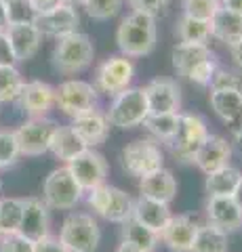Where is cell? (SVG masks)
<instances>
[{
    "label": "cell",
    "mask_w": 242,
    "mask_h": 252,
    "mask_svg": "<svg viewBox=\"0 0 242 252\" xmlns=\"http://www.w3.org/2000/svg\"><path fill=\"white\" fill-rule=\"evenodd\" d=\"M156 42H158V26L152 15L131 11L127 17H122L116 30V44L129 59L150 55L156 49Z\"/></svg>",
    "instance_id": "6da1fadb"
},
{
    "label": "cell",
    "mask_w": 242,
    "mask_h": 252,
    "mask_svg": "<svg viewBox=\"0 0 242 252\" xmlns=\"http://www.w3.org/2000/svg\"><path fill=\"white\" fill-rule=\"evenodd\" d=\"M93 59H95V46L82 32H74L66 38H59L51 55L55 72L64 76H76L84 72L93 63Z\"/></svg>",
    "instance_id": "7a4b0ae2"
},
{
    "label": "cell",
    "mask_w": 242,
    "mask_h": 252,
    "mask_svg": "<svg viewBox=\"0 0 242 252\" xmlns=\"http://www.w3.org/2000/svg\"><path fill=\"white\" fill-rule=\"evenodd\" d=\"M105 116L110 126H116V128L122 130L141 126L145 118L150 116L143 86H129L116 97H112V103L107 107Z\"/></svg>",
    "instance_id": "3957f363"
},
{
    "label": "cell",
    "mask_w": 242,
    "mask_h": 252,
    "mask_svg": "<svg viewBox=\"0 0 242 252\" xmlns=\"http://www.w3.org/2000/svg\"><path fill=\"white\" fill-rule=\"evenodd\" d=\"M57 238L69 252H95L101 242V229L89 212H72L61 223Z\"/></svg>",
    "instance_id": "277c9868"
},
{
    "label": "cell",
    "mask_w": 242,
    "mask_h": 252,
    "mask_svg": "<svg viewBox=\"0 0 242 252\" xmlns=\"http://www.w3.org/2000/svg\"><path fill=\"white\" fill-rule=\"evenodd\" d=\"M120 164L127 175L141 179L165 166V152L154 139H135L122 147Z\"/></svg>",
    "instance_id": "5b68a950"
},
{
    "label": "cell",
    "mask_w": 242,
    "mask_h": 252,
    "mask_svg": "<svg viewBox=\"0 0 242 252\" xmlns=\"http://www.w3.org/2000/svg\"><path fill=\"white\" fill-rule=\"evenodd\" d=\"M210 135L207 120L200 114L194 112H181L179 114V128L175 139L171 141V152L177 158L179 162L183 164H192L194 156L198 154L200 145L207 141V137Z\"/></svg>",
    "instance_id": "8992f818"
},
{
    "label": "cell",
    "mask_w": 242,
    "mask_h": 252,
    "mask_svg": "<svg viewBox=\"0 0 242 252\" xmlns=\"http://www.w3.org/2000/svg\"><path fill=\"white\" fill-rule=\"evenodd\" d=\"M82 187L76 183L68 166H59L42 183V202L51 210H72L82 200Z\"/></svg>",
    "instance_id": "52a82bcc"
},
{
    "label": "cell",
    "mask_w": 242,
    "mask_h": 252,
    "mask_svg": "<svg viewBox=\"0 0 242 252\" xmlns=\"http://www.w3.org/2000/svg\"><path fill=\"white\" fill-rule=\"evenodd\" d=\"M133 78H135V63L124 55H112L97 65L93 86L97 89V93L116 97L124 89H129Z\"/></svg>",
    "instance_id": "ba28073f"
},
{
    "label": "cell",
    "mask_w": 242,
    "mask_h": 252,
    "mask_svg": "<svg viewBox=\"0 0 242 252\" xmlns=\"http://www.w3.org/2000/svg\"><path fill=\"white\" fill-rule=\"evenodd\" d=\"M57 122L51 118H30L15 128V137L19 143V154L26 158L44 156L51 147V139L57 130Z\"/></svg>",
    "instance_id": "9c48e42d"
},
{
    "label": "cell",
    "mask_w": 242,
    "mask_h": 252,
    "mask_svg": "<svg viewBox=\"0 0 242 252\" xmlns=\"http://www.w3.org/2000/svg\"><path fill=\"white\" fill-rule=\"evenodd\" d=\"M97 99H99L97 89L93 86V82L87 80L69 78V80L55 86V105L69 118L97 107Z\"/></svg>",
    "instance_id": "30bf717a"
},
{
    "label": "cell",
    "mask_w": 242,
    "mask_h": 252,
    "mask_svg": "<svg viewBox=\"0 0 242 252\" xmlns=\"http://www.w3.org/2000/svg\"><path fill=\"white\" fill-rule=\"evenodd\" d=\"M68 170L72 172V177L76 179V183L82 187V191L87 193L93 187L104 185L107 179V160L99 152H95V147L84 149L80 156H76L72 162L66 164Z\"/></svg>",
    "instance_id": "8fae6325"
},
{
    "label": "cell",
    "mask_w": 242,
    "mask_h": 252,
    "mask_svg": "<svg viewBox=\"0 0 242 252\" xmlns=\"http://www.w3.org/2000/svg\"><path fill=\"white\" fill-rule=\"evenodd\" d=\"M150 114H177L181 112V86L173 78H154L143 86Z\"/></svg>",
    "instance_id": "7c38bea8"
},
{
    "label": "cell",
    "mask_w": 242,
    "mask_h": 252,
    "mask_svg": "<svg viewBox=\"0 0 242 252\" xmlns=\"http://www.w3.org/2000/svg\"><path fill=\"white\" fill-rule=\"evenodd\" d=\"M34 26L38 28L42 36L49 38H66L69 34L78 32V26H80V15H78L76 4H59L57 9H53L44 15H36L34 17Z\"/></svg>",
    "instance_id": "4fadbf2b"
},
{
    "label": "cell",
    "mask_w": 242,
    "mask_h": 252,
    "mask_svg": "<svg viewBox=\"0 0 242 252\" xmlns=\"http://www.w3.org/2000/svg\"><path fill=\"white\" fill-rule=\"evenodd\" d=\"M17 103L23 114L30 118H46L55 107V86L42 80L23 82V89L17 97Z\"/></svg>",
    "instance_id": "5bb4252c"
},
{
    "label": "cell",
    "mask_w": 242,
    "mask_h": 252,
    "mask_svg": "<svg viewBox=\"0 0 242 252\" xmlns=\"http://www.w3.org/2000/svg\"><path fill=\"white\" fill-rule=\"evenodd\" d=\"M207 223L219 227L225 233L242 227V206L234 195H208L205 204Z\"/></svg>",
    "instance_id": "9a60e30c"
},
{
    "label": "cell",
    "mask_w": 242,
    "mask_h": 252,
    "mask_svg": "<svg viewBox=\"0 0 242 252\" xmlns=\"http://www.w3.org/2000/svg\"><path fill=\"white\" fill-rule=\"evenodd\" d=\"M19 233L30 242H38L51 233V208L42 202V198H23Z\"/></svg>",
    "instance_id": "2e32d148"
},
{
    "label": "cell",
    "mask_w": 242,
    "mask_h": 252,
    "mask_svg": "<svg viewBox=\"0 0 242 252\" xmlns=\"http://www.w3.org/2000/svg\"><path fill=\"white\" fill-rule=\"evenodd\" d=\"M4 34L9 38L15 61L26 63L40 49L42 34L34 26V21H13V23H9V28L4 30Z\"/></svg>",
    "instance_id": "e0dca14e"
},
{
    "label": "cell",
    "mask_w": 242,
    "mask_h": 252,
    "mask_svg": "<svg viewBox=\"0 0 242 252\" xmlns=\"http://www.w3.org/2000/svg\"><path fill=\"white\" fill-rule=\"evenodd\" d=\"M198 225V220L190 215H173L167 227L158 233V238L171 252H190Z\"/></svg>",
    "instance_id": "ac0fdd59"
},
{
    "label": "cell",
    "mask_w": 242,
    "mask_h": 252,
    "mask_svg": "<svg viewBox=\"0 0 242 252\" xmlns=\"http://www.w3.org/2000/svg\"><path fill=\"white\" fill-rule=\"evenodd\" d=\"M72 130L84 141L87 147H97L105 143V139L110 137V122H107L105 112L93 107L84 114H78L72 118Z\"/></svg>",
    "instance_id": "d6986e66"
},
{
    "label": "cell",
    "mask_w": 242,
    "mask_h": 252,
    "mask_svg": "<svg viewBox=\"0 0 242 252\" xmlns=\"http://www.w3.org/2000/svg\"><path fill=\"white\" fill-rule=\"evenodd\" d=\"M230 160H232L230 141L219 135H208L205 143L200 145L198 154L194 156L192 164H196L205 175H210V172L219 170L223 166H230Z\"/></svg>",
    "instance_id": "ffe728a7"
},
{
    "label": "cell",
    "mask_w": 242,
    "mask_h": 252,
    "mask_svg": "<svg viewBox=\"0 0 242 252\" xmlns=\"http://www.w3.org/2000/svg\"><path fill=\"white\" fill-rule=\"evenodd\" d=\"M139 191L143 198L171 204L177 198V179L173 177V172L162 166L160 170L139 179Z\"/></svg>",
    "instance_id": "44dd1931"
},
{
    "label": "cell",
    "mask_w": 242,
    "mask_h": 252,
    "mask_svg": "<svg viewBox=\"0 0 242 252\" xmlns=\"http://www.w3.org/2000/svg\"><path fill=\"white\" fill-rule=\"evenodd\" d=\"M171 217H173V212H171V206L165 202H156L150 198H143V195H139L133 202V219L139 220L147 229H152L154 233H160L165 229Z\"/></svg>",
    "instance_id": "7402d4cb"
},
{
    "label": "cell",
    "mask_w": 242,
    "mask_h": 252,
    "mask_svg": "<svg viewBox=\"0 0 242 252\" xmlns=\"http://www.w3.org/2000/svg\"><path fill=\"white\" fill-rule=\"evenodd\" d=\"M208 23H210V36L223 42L225 46H230V49L242 40V15L219 6Z\"/></svg>",
    "instance_id": "603a6c76"
},
{
    "label": "cell",
    "mask_w": 242,
    "mask_h": 252,
    "mask_svg": "<svg viewBox=\"0 0 242 252\" xmlns=\"http://www.w3.org/2000/svg\"><path fill=\"white\" fill-rule=\"evenodd\" d=\"M208 57H213V51L208 49V44H196V42H177L173 46V53H171L175 72L183 78H187V74L200 61H205Z\"/></svg>",
    "instance_id": "cb8c5ba5"
},
{
    "label": "cell",
    "mask_w": 242,
    "mask_h": 252,
    "mask_svg": "<svg viewBox=\"0 0 242 252\" xmlns=\"http://www.w3.org/2000/svg\"><path fill=\"white\" fill-rule=\"evenodd\" d=\"M208 103L225 124H236L242 118V91L238 89L210 91Z\"/></svg>",
    "instance_id": "d4e9b609"
},
{
    "label": "cell",
    "mask_w": 242,
    "mask_h": 252,
    "mask_svg": "<svg viewBox=\"0 0 242 252\" xmlns=\"http://www.w3.org/2000/svg\"><path fill=\"white\" fill-rule=\"evenodd\" d=\"M84 149H89V147L84 145V141L72 130V126H57L55 135L51 139V147H49V152L55 156L57 160H61L64 164H69L76 156H80Z\"/></svg>",
    "instance_id": "484cf974"
},
{
    "label": "cell",
    "mask_w": 242,
    "mask_h": 252,
    "mask_svg": "<svg viewBox=\"0 0 242 252\" xmlns=\"http://www.w3.org/2000/svg\"><path fill=\"white\" fill-rule=\"evenodd\" d=\"M120 229V235H122V242L129 244L131 248H135L137 252H156V248H158L160 244V238L158 233H154L152 229H147V227H143L139 220L135 219H127Z\"/></svg>",
    "instance_id": "4316f807"
},
{
    "label": "cell",
    "mask_w": 242,
    "mask_h": 252,
    "mask_svg": "<svg viewBox=\"0 0 242 252\" xmlns=\"http://www.w3.org/2000/svg\"><path fill=\"white\" fill-rule=\"evenodd\" d=\"M240 181H242V172L230 164V166H223V168L207 175L205 189L208 195H234V191H236L240 185Z\"/></svg>",
    "instance_id": "83f0119b"
},
{
    "label": "cell",
    "mask_w": 242,
    "mask_h": 252,
    "mask_svg": "<svg viewBox=\"0 0 242 252\" xmlns=\"http://www.w3.org/2000/svg\"><path fill=\"white\" fill-rule=\"evenodd\" d=\"M175 36L179 42H196V44H208L210 36V23L205 19H196L190 15H181L175 23Z\"/></svg>",
    "instance_id": "f1b7e54d"
},
{
    "label": "cell",
    "mask_w": 242,
    "mask_h": 252,
    "mask_svg": "<svg viewBox=\"0 0 242 252\" xmlns=\"http://www.w3.org/2000/svg\"><path fill=\"white\" fill-rule=\"evenodd\" d=\"M179 114H150L143 120L145 130L154 137L156 143H167L171 145V141L175 139L177 128H179Z\"/></svg>",
    "instance_id": "f546056e"
},
{
    "label": "cell",
    "mask_w": 242,
    "mask_h": 252,
    "mask_svg": "<svg viewBox=\"0 0 242 252\" xmlns=\"http://www.w3.org/2000/svg\"><path fill=\"white\" fill-rule=\"evenodd\" d=\"M190 252H228V233L210 223H202Z\"/></svg>",
    "instance_id": "4dcf8cb0"
},
{
    "label": "cell",
    "mask_w": 242,
    "mask_h": 252,
    "mask_svg": "<svg viewBox=\"0 0 242 252\" xmlns=\"http://www.w3.org/2000/svg\"><path fill=\"white\" fill-rule=\"evenodd\" d=\"M23 198H0V235L19 233Z\"/></svg>",
    "instance_id": "1f68e13d"
},
{
    "label": "cell",
    "mask_w": 242,
    "mask_h": 252,
    "mask_svg": "<svg viewBox=\"0 0 242 252\" xmlns=\"http://www.w3.org/2000/svg\"><path fill=\"white\" fill-rule=\"evenodd\" d=\"M133 200L127 191H122L120 187H114L110 189V204H107V210H105V220H110V223H116L120 225L124 223L127 219L133 217Z\"/></svg>",
    "instance_id": "d6a6232c"
},
{
    "label": "cell",
    "mask_w": 242,
    "mask_h": 252,
    "mask_svg": "<svg viewBox=\"0 0 242 252\" xmlns=\"http://www.w3.org/2000/svg\"><path fill=\"white\" fill-rule=\"evenodd\" d=\"M23 76L15 65L0 67V105L17 101L19 93L23 89Z\"/></svg>",
    "instance_id": "836d02e7"
},
{
    "label": "cell",
    "mask_w": 242,
    "mask_h": 252,
    "mask_svg": "<svg viewBox=\"0 0 242 252\" xmlns=\"http://www.w3.org/2000/svg\"><path fill=\"white\" fill-rule=\"evenodd\" d=\"M122 2L124 0H80V6L87 11L91 19L107 21L120 13Z\"/></svg>",
    "instance_id": "e575fe53"
},
{
    "label": "cell",
    "mask_w": 242,
    "mask_h": 252,
    "mask_svg": "<svg viewBox=\"0 0 242 252\" xmlns=\"http://www.w3.org/2000/svg\"><path fill=\"white\" fill-rule=\"evenodd\" d=\"M21 158L19 143L13 130H0V170L11 168Z\"/></svg>",
    "instance_id": "d590c367"
},
{
    "label": "cell",
    "mask_w": 242,
    "mask_h": 252,
    "mask_svg": "<svg viewBox=\"0 0 242 252\" xmlns=\"http://www.w3.org/2000/svg\"><path fill=\"white\" fill-rule=\"evenodd\" d=\"M221 6V0H183V13L196 19L210 21V17Z\"/></svg>",
    "instance_id": "8d00e7d4"
},
{
    "label": "cell",
    "mask_w": 242,
    "mask_h": 252,
    "mask_svg": "<svg viewBox=\"0 0 242 252\" xmlns=\"http://www.w3.org/2000/svg\"><path fill=\"white\" fill-rule=\"evenodd\" d=\"M110 189H112V185L104 183V185H97V187H93L91 191H87V202H89L91 210L101 219L105 217L107 204H110Z\"/></svg>",
    "instance_id": "74e56055"
},
{
    "label": "cell",
    "mask_w": 242,
    "mask_h": 252,
    "mask_svg": "<svg viewBox=\"0 0 242 252\" xmlns=\"http://www.w3.org/2000/svg\"><path fill=\"white\" fill-rule=\"evenodd\" d=\"M217 59H215V55L213 57H208L205 61H200L196 67L192 69L190 74H187V80L194 82V84H198V86H208L210 80H213V76L217 72Z\"/></svg>",
    "instance_id": "f35d334b"
},
{
    "label": "cell",
    "mask_w": 242,
    "mask_h": 252,
    "mask_svg": "<svg viewBox=\"0 0 242 252\" xmlns=\"http://www.w3.org/2000/svg\"><path fill=\"white\" fill-rule=\"evenodd\" d=\"M210 91H228V89H238L242 91V78L234 72H228V69L217 67V72L210 80Z\"/></svg>",
    "instance_id": "ab89813d"
},
{
    "label": "cell",
    "mask_w": 242,
    "mask_h": 252,
    "mask_svg": "<svg viewBox=\"0 0 242 252\" xmlns=\"http://www.w3.org/2000/svg\"><path fill=\"white\" fill-rule=\"evenodd\" d=\"M0 252H34V242L23 238L21 233L0 235Z\"/></svg>",
    "instance_id": "60d3db41"
},
{
    "label": "cell",
    "mask_w": 242,
    "mask_h": 252,
    "mask_svg": "<svg viewBox=\"0 0 242 252\" xmlns=\"http://www.w3.org/2000/svg\"><path fill=\"white\" fill-rule=\"evenodd\" d=\"M127 2H129V6L133 11H139V13H145V15L156 17V15H160L162 11H165L169 0H127Z\"/></svg>",
    "instance_id": "b9f144b4"
},
{
    "label": "cell",
    "mask_w": 242,
    "mask_h": 252,
    "mask_svg": "<svg viewBox=\"0 0 242 252\" xmlns=\"http://www.w3.org/2000/svg\"><path fill=\"white\" fill-rule=\"evenodd\" d=\"M34 252H69V250L59 242V238L49 233L46 238L34 242Z\"/></svg>",
    "instance_id": "7bdbcfd3"
},
{
    "label": "cell",
    "mask_w": 242,
    "mask_h": 252,
    "mask_svg": "<svg viewBox=\"0 0 242 252\" xmlns=\"http://www.w3.org/2000/svg\"><path fill=\"white\" fill-rule=\"evenodd\" d=\"M28 6H30V11L34 13V17L36 15H44V13H49L53 9H57L59 4H64V0H26Z\"/></svg>",
    "instance_id": "ee69618b"
},
{
    "label": "cell",
    "mask_w": 242,
    "mask_h": 252,
    "mask_svg": "<svg viewBox=\"0 0 242 252\" xmlns=\"http://www.w3.org/2000/svg\"><path fill=\"white\" fill-rule=\"evenodd\" d=\"M15 55H13V49L9 44V38H6L4 32H0V67L4 65H15Z\"/></svg>",
    "instance_id": "f6af8a7d"
},
{
    "label": "cell",
    "mask_w": 242,
    "mask_h": 252,
    "mask_svg": "<svg viewBox=\"0 0 242 252\" xmlns=\"http://www.w3.org/2000/svg\"><path fill=\"white\" fill-rule=\"evenodd\" d=\"M11 23V15H9V4H4L0 0V32H4Z\"/></svg>",
    "instance_id": "bcb514c9"
},
{
    "label": "cell",
    "mask_w": 242,
    "mask_h": 252,
    "mask_svg": "<svg viewBox=\"0 0 242 252\" xmlns=\"http://www.w3.org/2000/svg\"><path fill=\"white\" fill-rule=\"evenodd\" d=\"M221 6L232 11V13L242 15V0H221Z\"/></svg>",
    "instance_id": "7dc6e473"
},
{
    "label": "cell",
    "mask_w": 242,
    "mask_h": 252,
    "mask_svg": "<svg viewBox=\"0 0 242 252\" xmlns=\"http://www.w3.org/2000/svg\"><path fill=\"white\" fill-rule=\"evenodd\" d=\"M232 59H234V63H236V65L242 69V40L236 44V46H232Z\"/></svg>",
    "instance_id": "c3c4849f"
},
{
    "label": "cell",
    "mask_w": 242,
    "mask_h": 252,
    "mask_svg": "<svg viewBox=\"0 0 242 252\" xmlns=\"http://www.w3.org/2000/svg\"><path fill=\"white\" fill-rule=\"evenodd\" d=\"M234 141H236V145L240 147V152H242V124L236 128V132H234Z\"/></svg>",
    "instance_id": "681fc988"
},
{
    "label": "cell",
    "mask_w": 242,
    "mask_h": 252,
    "mask_svg": "<svg viewBox=\"0 0 242 252\" xmlns=\"http://www.w3.org/2000/svg\"><path fill=\"white\" fill-rule=\"evenodd\" d=\"M114 252H137V250H135V248H131V246H129V244H124V242H122V244H120V246H118V248H116Z\"/></svg>",
    "instance_id": "f907efd6"
},
{
    "label": "cell",
    "mask_w": 242,
    "mask_h": 252,
    "mask_svg": "<svg viewBox=\"0 0 242 252\" xmlns=\"http://www.w3.org/2000/svg\"><path fill=\"white\" fill-rule=\"evenodd\" d=\"M234 198H236V202L240 204V206H242V181H240V185H238V189H236V191H234Z\"/></svg>",
    "instance_id": "816d5d0a"
},
{
    "label": "cell",
    "mask_w": 242,
    "mask_h": 252,
    "mask_svg": "<svg viewBox=\"0 0 242 252\" xmlns=\"http://www.w3.org/2000/svg\"><path fill=\"white\" fill-rule=\"evenodd\" d=\"M64 2H68V4H80V0H64Z\"/></svg>",
    "instance_id": "f5cc1de1"
},
{
    "label": "cell",
    "mask_w": 242,
    "mask_h": 252,
    "mask_svg": "<svg viewBox=\"0 0 242 252\" xmlns=\"http://www.w3.org/2000/svg\"><path fill=\"white\" fill-rule=\"evenodd\" d=\"M4 4H15V2H19V0H2Z\"/></svg>",
    "instance_id": "db71d44e"
},
{
    "label": "cell",
    "mask_w": 242,
    "mask_h": 252,
    "mask_svg": "<svg viewBox=\"0 0 242 252\" xmlns=\"http://www.w3.org/2000/svg\"><path fill=\"white\" fill-rule=\"evenodd\" d=\"M0 193H2V181H0Z\"/></svg>",
    "instance_id": "11a10c76"
}]
</instances>
